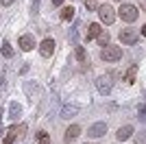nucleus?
I'll return each mask as SVG.
<instances>
[{
	"label": "nucleus",
	"mask_w": 146,
	"mask_h": 144,
	"mask_svg": "<svg viewBox=\"0 0 146 144\" xmlns=\"http://www.w3.org/2000/svg\"><path fill=\"white\" fill-rule=\"evenodd\" d=\"M98 15H100V22L103 24H113V20H116V9L109 5H103L98 7Z\"/></svg>",
	"instance_id": "7ed1b4c3"
},
{
	"label": "nucleus",
	"mask_w": 146,
	"mask_h": 144,
	"mask_svg": "<svg viewBox=\"0 0 146 144\" xmlns=\"http://www.w3.org/2000/svg\"><path fill=\"white\" fill-rule=\"evenodd\" d=\"M137 114H140V118L146 122V105H140V107H137Z\"/></svg>",
	"instance_id": "aec40b11"
},
{
	"label": "nucleus",
	"mask_w": 146,
	"mask_h": 144,
	"mask_svg": "<svg viewBox=\"0 0 146 144\" xmlns=\"http://www.w3.org/2000/svg\"><path fill=\"white\" fill-rule=\"evenodd\" d=\"M135 72H137V68H135V66L127 72V81H129V83H133V81H135Z\"/></svg>",
	"instance_id": "f3484780"
},
{
	"label": "nucleus",
	"mask_w": 146,
	"mask_h": 144,
	"mask_svg": "<svg viewBox=\"0 0 146 144\" xmlns=\"http://www.w3.org/2000/svg\"><path fill=\"white\" fill-rule=\"evenodd\" d=\"M135 144H146V131H142V133L135 135Z\"/></svg>",
	"instance_id": "a211bd4d"
},
{
	"label": "nucleus",
	"mask_w": 146,
	"mask_h": 144,
	"mask_svg": "<svg viewBox=\"0 0 146 144\" xmlns=\"http://www.w3.org/2000/svg\"><path fill=\"white\" fill-rule=\"evenodd\" d=\"M131 133H133V127H131V125H124V127H120V129H118L116 138L120 140V142H124V140L131 138Z\"/></svg>",
	"instance_id": "9b49d317"
},
{
	"label": "nucleus",
	"mask_w": 146,
	"mask_h": 144,
	"mask_svg": "<svg viewBox=\"0 0 146 144\" xmlns=\"http://www.w3.org/2000/svg\"><path fill=\"white\" fill-rule=\"evenodd\" d=\"M79 135H81V127H79V125H72V127H68V129H66V135H63V140L70 144V142H74V140L79 138Z\"/></svg>",
	"instance_id": "1a4fd4ad"
},
{
	"label": "nucleus",
	"mask_w": 146,
	"mask_h": 144,
	"mask_svg": "<svg viewBox=\"0 0 146 144\" xmlns=\"http://www.w3.org/2000/svg\"><path fill=\"white\" fill-rule=\"evenodd\" d=\"M122 57V48L120 46H103V50H100V59L103 61H118Z\"/></svg>",
	"instance_id": "f257e3e1"
},
{
	"label": "nucleus",
	"mask_w": 146,
	"mask_h": 144,
	"mask_svg": "<svg viewBox=\"0 0 146 144\" xmlns=\"http://www.w3.org/2000/svg\"><path fill=\"white\" fill-rule=\"evenodd\" d=\"M2 2V7H9V5H13V0H0Z\"/></svg>",
	"instance_id": "5701e85b"
},
{
	"label": "nucleus",
	"mask_w": 146,
	"mask_h": 144,
	"mask_svg": "<svg viewBox=\"0 0 146 144\" xmlns=\"http://www.w3.org/2000/svg\"><path fill=\"white\" fill-rule=\"evenodd\" d=\"M98 44H100V46H107V44H109V33H100V35H98Z\"/></svg>",
	"instance_id": "dca6fc26"
},
{
	"label": "nucleus",
	"mask_w": 146,
	"mask_h": 144,
	"mask_svg": "<svg viewBox=\"0 0 146 144\" xmlns=\"http://www.w3.org/2000/svg\"><path fill=\"white\" fill-rule=\"evenodd\" d=\"M105 133H107V125H105V122H96V125H92L90 129H87V135H90V138H100Z\"/></svg>",
	"instance_id": "423d86ee"
},
{
	"label": "nucleus",
	"mask_w": 146,
	"mask_h": 144,
	"mask_svg": "<svg viewBox=\"0 0 146 144\" xmlns=\"http://www.w3.org/2000/svg\"><path fill=\"white\" fill-rule=\"evenodd\" d=\"M26 131V125H13L11 129H9V131H7V138H5V142L2 144H13L15 142V138H18V135H22V133Z\"/></svg>",
	"instance_id": "39448f33"
},
{
	"label": "nucleus",
	"mask_w": 146,
	"mask_h": 144,
	"mask_svg": "<svg viewBox=\"0 0 146 144\" xmlns=\"http://www.w3.org/2000/svg\"><path fill=\"white\" fill-rule=\"evenodd\" d=\"M85 9H96V0H85Z\"/></svg>",
	"instance_id": "4be33fe9"
},
{
	"label": "nucleus",
	"mask_w": 146,
	"mask_h": 144,
	"mask_svg": "<svg viewBox=\"0 0 146 144\" xmlns=\"http://www.w3.org/2000/svg\"><path fill=\"white\" fill-rule=\"evenodd\" d=\"M76 59H79V61H85V48H83V46L76 48Z\"/></svg>",
	"instance_id": "6ab92c4d"
},
{
	"label": "nucleus",
	"mask_w": 146,
	"mask_h": 144,
	"mask_svg": "<svg viewBox=\"0 0 146 144\" xmlns=\"http://www.w3.org/2000/svg\"><path fill=\"white\" fill-rule=\"evenodd\" d=\"M142 35H146V24H144V26H142Z\"/></svg>",
	"instance_id": "a878e982"
},
{
	"label": "nucleus",
	"mask_w": 146,
	"mask_h": 144,
	"mask_svg": "<svg viewBox=\"0 0 146 144\" xmlns=\"http://www.w3.org/2000/svg\"><path fill=\"white\" fill-rule=\"evenodd\" d=\"M118 2H122V0H118Z\"/></svg>",
	"instance_id": "bb28decb"
},
{
	"label": "nucleus",
	"mask_w": 146,
	"mask_h": 144,
	"mask_svg": "<svg viewBox=\"0 0 146 144\" xmlns=\"http://www.w3.org/2000/svg\"><path fill=\"white\" fill-rule=\"evenodd\" d=\"M100 33H103V29H100V24H96V22H94V24H90V26H87V39H94V37H98V35H100Z\"/></svg>",
	"instance_id": "f8f14e48"
},
{
	"label": "nucleus",
	"mask_w": 146,
	"mask_h": 144,
	"mask_svg": "<svg viewBox=\"0 0 146 144\" xmlns=\"http://www.w3.org/2000/svg\"><path fill=\"white\" fill-rule=\"evenodd\" d=\"M140 9H142V11H146V0H140Z\"/></svg>",
	"instance_id": "b1692460"
},
{
	"label": "nucleus",
	"mask_w": 146,
	"mask_h": 144,
	"mask_svg": "<svg viewBox=\"0 0 146 144\" xmlns=\"http://www.w3.org/2000/svg\"><path fill=\"white\" fill-rule=\"evenodd\" d=\"M37 140H39L37 144H50V138H48V133H44V135H39Z\"/></svg>",
	"instance_id": "412c9836"
},
{
	"label": "nucleus",
	"mask_w": 146,
	"mask_h": 144,
	"mask_svg": "<svg viewBox=\"0 0 146 144\" xmlns=\"http://www.w3.org/2000/svg\"><path fill=\"white\" fill-rule=\"evenodd\" d=\"M137 39H140V33H137V31H133V29H122L120 31V42L122 44L131 46V44H135Z\"/></svg>",
	"instance_id": "20e7f679"
},
{
	"label": "nucleus",
	"mask_w": 146,
	"mask_h": 144,
	"mask_svg": "<svg viewBox=\"0 0 146 144\" xmlns=\"http://www.w3.org/2000/svg\"><path fill=\"white\" fill-rule=\"evenodd\" d=\"M18 46L22 48V50H33L35 48V39H33V35H22L20 37Z\"/></svg>",
	"instance_id": "9d476101"
},
{
	"label": "nucleus",
	"mask_w": 146,
	"mask_h": 144,
	"mask_svg": "<svg viewBox=\"0 0 146 144\" xmlns=\"http://www.w3.org/2000/svg\"><path fill=\"white\" fill-rule=\"evenodd\" d=\"M118 15H120L124 22H135V20H137V7H133V5H122L120 9H118Z\"/></svg>",
	"instance_id": "f03ea898"
},
{
	"label": "nucleus",
	"mask_w": 146,
	"mask_h": 144,
	"mask_svg": "<svg viewBox=\"0 0 146 144\" xmlns=\"http://www.w3.org/2000/svg\"><path fill=\"white\" fill-rule=\"evenodd\" d=\"M61 2H63V0H52V5H55V7H59Z\"/></svg>",
	"instance_id": "393cba45"
},
{
	"label": "nucleus",
	"mask_w": 146,
	"mask_h": 144,
	"mask_svg": "<svg viewBox=\"0 0 146 144\" xmlns=\"http://www.w3.org/2000/svg\"><path fill=\"white\" fill-rule=\"evenodd\" d=\"M72 18H74V9H72V7L61 9V20H66V22H68V20H72Z\"/></svg>",
	"instance_id": "ddd939ff"
},
{
	"label": "nucleus",
	"mask_w": 146,
	"mask_h": 144,
	"mask_svg": "<svg viewBox=\"0 0 146 144\" xmlns=\"http://www.w3.org/2000/svg\"><path fill=\"white\" fill-rule=\"evenodd\" d=\"M76 111H79V107H74V105H72V107H66V109H63V116H61V118H72Z\"/></svg>",
	"instance_id": "2eb2a0df"
},
{
	"label": "nucleus",
	"mask_w": 146,
	"mask_h": 144,
	"mask_svg": "<svg viewBox=\"0 0 146 144\" xmlns=\"http://www.w3.org/2000/svg\"><path fill=\"white\" fill-rule=\"evenodd\" d=\"M55 53V42H52V39H44L42 44H39V55H42V57H50V55Z\"/></svg>",
	"instance_id": "0eeeda50"
},
{
	"label": "nucleus",
	"mask_w": 146,
	"mask_h": 144,
	"mask_svg": "<svg viewBox=\"0 0 146 144\" xmlns=\"http://www.w3.org/2000/svg\"><path fill=\"white\" fill-rule=\"evenodd\" d=\"M2 55H5V57H7V59H11V57H13V48H11V44H2Z\"/></svg>",
	"instance_id": "4468645a"
},
{
	"label": "nucleus",
	"mask_w": 146,
	"mask_h": 144,
	"mask_svg": "<svg viewBox=\"0 0 146 144\" xmlns=\"http://www.w3.org/2000/svg\"><path fill=\"white\" fill-rule=\"evenodd\" d=\"M96 87H98V92H100V94H109V92H111V81H109V77H98V79H96Z\"/></svg>",
	"instance_id": "6e6552de"
}]
</instances>
